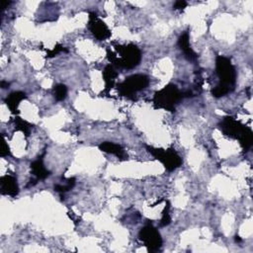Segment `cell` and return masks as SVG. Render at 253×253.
I'll return each instance as SVG.
<instances>
[{"mask_svg": "<svg viewBox=\"0 0 253 253\" xmlns=\"http://www.w3.org/2000/svg\"><path fill=\"white\" fill-rule=\"evenodd\" d=\"M45 154H46V152H44L42 155H40L30 165L31 172L35 176L37 181L45 180L46 178H48L51 175V172L48 169H46V167L44 165V156H45Z\"/></svg>", "mask_w": 253, "mask_h": 253, "instance_id": "cell-10", "label": "cell"}, {"mask_svg": "<svg viewBox=\"0 0 253 253\" xmlns=\"http://www.w3.org/2000/svg\"><path fill=\"white\" fill-rule=\"evenodd\" d=\"M63 51L67 52L68 51L66 48H64L62 45H57L51 51H48L47 53H48L49 58H53V57H55V55H58L60 52H63Z\"/></svg>", "mask_w": 253, "mask_h": 253, "instance_id": "cell-19", "label": "cell"}, {"mask_svg": "<svg viewBox=\"0 0 253 253\" xmlns=\"http://www.w3.org/2000/svg\"><path fill=\"white\" fill-rule=\"evenodd\" d=\"M75 183H76V180L74 177L72 178H68L67 180V183L64 185V184H57L54 185V191L58 192L61 194V196L63 194H65L66 192H68L69 190H71L74 186H75Z\"/></svg>", "mask_w": 253, "mask_h": 253, "instance_id": "cell-16", "label": "cell"}, {"mask_svg": "<svg viewBox=\"0 0 253 253\" xmlns=\"http://www.w3.org/2000/svg\"><path fill=\"white\" fill-rule=\"evenodd\" d=\"M12 2L11 1H2V11H4L5 8H7V6H9Z\"/></svg>", "mask_w": 253, "mask_h": 253, "instance_id": "cell-23", "label": "cell"}, {"mask_svg": "<svg viewBox=\"0 0 253 253\" xmlns=\"http://www.w3.org/2000/svg\"><path fill=\"white\" fill-rule=\"evenodd\" d=\"M10 85L9 82H6V81H1V88L2 89H5V88H8Z\"/></svg>", "mask_w": 253, "mask_h": 253, "instance_id": "cell-22", "label": "cell"}, {"mask_svg": "<svg viewBox=\"0 0 253 253\" xmlns=\"http://www.w3.org/2000/svg\"><path fill=\"white\" fill-rule=\"evenodd\" d=\"M89 30L92 35L99 41H105L111 37V31L107 25L97 16L95 12L89 13V21H88Z\"/></svg>", "mask_w": 253, "mask_h": 253, "instance_id": "cell-8", "label": "cell"}, {"mask_svg": "<svg viewBox=\"0 0 253 253\" xmlns=\"http://www.w3.org/2000/svg\"><path fill=\"white\" fill-rule=\"evenodd\" d=\"M15 123V130L22 132L26 136H29L30 133H31V129H32V125L29 124L28 122L22 120L19 117H16L14 120Z\"/></svg>", "mask_w": 253, "mask_h": 253, "instance_id": "cell-15", "label": "cell"}, {"mask_svg": "<svg viewBox=\"0 0 253 253\" xmlns=\"http://www.w3.org/2000/svg\"><path fill=\"white\" fill-rule=\"evenodd\" d=\"M99 150L102 151L103 152H106V153L114 154L121 160H127L128 159V154L126 153L125 150L120 145L111 143V142H105V143H102L99 146Z\"/></svg>", "mask_w": 253, "mask_h": 253, "instance_id": "cell-11", "label": "cell"}, {"mask_svg": "<svg viewBox=\"0 0 253 253\" xmlns=\"http://www.w3.org/2000/svg\"><path fill=\"white\" fill-rule=\"evenodd\" d=\"M115 49L120 57H118L115 52L108 49L107 58L111 64H113L119 68H135L139 65L140 61H142V52H140V50L135 45H116Z\"/></svg>", "mask_w": 253, "mask_h": 253, "instance_id": "cell-2", "label": "cell"}, {"mask_svg": "<svg viewBox=\"0 0 253 253\" xmlns=\"http://www.w3.org/2000/svg\"><path fill=\"white\" fill-rule=\"evenodd\" d=\"M27 96L24 92L22 91H15L10 93L6 99H5V104L7 105V107L9 108V110L11 111V113L13 114H18V106L20 104V102L24 99H26Z\"/></svg>", "mask_w": 253, "mask_h": 253, "instance_id": "cell-12", "label": "cell"}, {"mask_svg": "<svg viewBox=\"0 0 253 253\" xmlns=\"http://www.w3.org/2000/svg\"><path fill=\"white\" fill-rule=\"evenodd\" d=\"M183 97L178 87L174 84H168L161 90L155 92L153 105L155 109H163L169 112H175V105Z\"/></svg>", "mask_w": 253, "mask_h": 253, "instance_id": "cell-4", "label": "cell"}, {"mask_svg": "<svg viewBox=\"0 0 253 253\" xmlns=\"http://www.w3.org/2000/svg\"><path fill=\"white\" fill-rule=\"evenodd\" d=\"M118 76V72L115 70L114 67L107 66L103 70V79L105 81V92H109L115 85V81Z\"/></svg>", "mask_w": 253, "mask_h": 253, "instance_id": "cell-14", "label": "cell"}, {"mask_svg": "<svg viewBox=\"0 0 253 253\" xmlns=\"http://www.w3.org/2000/svg\"><path fill=\"white\" fill-rule=\"evenodd\" d=\"M236 241H238V242H240V241H241V239H240V238H239V236H236Z\"/></svg>", "mask_w": 253, "mask_h": 253, "instance_id": "cell-24", "label": "cell"}, {"mask_svg": "<svg viewBox=\"0 0 253 253\" xmlns=\"http://www.w3.org/2000/svg\"><path fill=\"white\" fill-rule=\"evenodd\" d=\"M148 152L157 160H159L167 171H173L182 164V158L175 152L174 149H155L152 147H147Z\"/></svg>", "mask_w": 253, "mask_h": 253, "instance_id": "cell-6", "label": "cell"}, {"mask_svg": "<svg viewBox=\"0 0 253 253\" xmlns=\"http://www.w3.org/2000/svg\"><path fill=\"white\" fill-rule=\"evenodd\" d=\"M219 126L224 135L238 139L244 152L250 150L253 145V133L251 129L235 120L233 117H226Z\"/></svg>", "mask_w": 253, "mask_h": 253, "instance_id": "cell-3", "label": "cell"}, {"mask_svg": "<svg viewBox=\"0 0 253 253\" xmlns=\"http://www.w3.org/2000/svg\"><path fill=\"white\" fill-rule=\"evenodd\" d=\"M10 149L6 143L5 138L3 137V142H2V146H1V151H0V155H1L2 157H5V156H8L10 155Z\"/></svg>", "mask_w": 253, "mask_h": 253, "instance_id": "cell-20", "label": "cell"}, {"mask_svg": "<svg viewBox=\"0 0 253 253\" xmlns=\"http://www.w3.org/2000/svg\"><path fill=\"white\" fill-rule=\"evenodd\" d=\"M187 6V2L184 1V0H178L173 5V8L175 10H183L185 7Z\"/></svg>", "mask_w": 253, "mask_h": 253, "instance_id": "cell-21", "label": "cell"}, {"mask_svg": "<svg viewBox=\"0 0 253 253\" xmlns=\"http://www.w3.org/2000/svg\"><path fill=\"white\" fill-rule=\"evenodd\" d=\"M169 211H170V203L167 202L166 206L162 212V218H161L160 224H159L160 227H166L171 222V217H170Z\"/></svg>", "mask_w": 253, "mask_h": 253, "instance_id": "cell-18", "label": "cell"}, {"mask_svg": "<svg viewBox=\"0 0 253 253\" xmlns=\"http://www.w3.org/2000/svg\"><path fill=\"white\" fill-rule=\"evenodd\" d=\"M150 84V79L144 74H134L118 85V91L121 96L135 99V93L146 89Z\"/></svg>", "mask_w": 253, "mask_h": 253, "instance_id": "cell-5", "label": "cell"}, {"mask_svg": "<svg viewBox=\"0 0 253 253\" xmlns=\"http://www.w3.org/2000/svg\"><path fill=\"white\" fill-rule=\"evenodd\" d=\"M0 190L2 195L16 197L19 194L17 179L12 175H5L0 178Z\"/></svg>", "mask_w": 253, "mask_h": 253, "instance_id": "cell-9", "label": "cell"}, {"mask_svg": "<svg viewBox=\"0 0 253 253\" xmlns=\"http://www.w3.org/2000/svg\"><path fill=\"white\" fill-rule=\"evenodd\" d=\"M53 95L57 101H64L67 96V87L65 84H58L53 88Z\"/></svg>", "mask_w": 253, "mask_h": 253, "instance_id": "cell-17", "label": "cell"}, {"mask_svg": "<svg viewBox=\"0 0 253 253\" xmlns=\"http://www.w3.org/2000/svg\"><path fill=\"white\" fill-rule=\"evenodd\" d=\"M138 237L145 243L148 251L151 253L159 251L162 246L161 236L157 229L153 227V224L150 220L144 228L140 229L138 233Z\"/></svg>", "mask_w": 253, "mask_h": 253, "instance_id": "cell-7", "label": "cell"}, {"mask_svg": "<svg viewBox=\"0 0 253 253\" xmlns=\"http://www.w3.org/2000/svg\"><path fill=\"white\" fill-rule=\"evenodd\" d=\"M216 69L219 83L212 90V94L214 97L219 98L235 90L236 71L231 60L221 55H219L216 59Z\"/></svg>", "mask_w": 253, "mask_h": 253, "instance_id": "cell-1", "label": "cell"}, {"mask_svg": "<svg viewBox=\"0 0 253 253\" xmlns=\"http://www.w3.org/2000/svg\"><path fill=\"white\" fill-rule=\"evenodd\" d=\"M178 46L181 49V51L184 52L185 57L189 61H195L197 60V54L196 52L192 50L189 42V33L185 32L183 33L179 39H178Z\"/></svg>", "mask_w": 253, "mask_h": 253, "instance_id": "cell-13", "label": "cell"}]
</instances>
